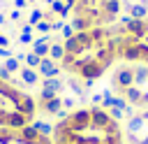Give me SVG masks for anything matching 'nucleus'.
Here are the masks:
<instances>
[{"instance_id":"6e6552de","label":"nucleus","mask_w":148,"mask_h":144,"mask_svg":"<svg viewBox=\"0 0 148 144\" xmlns=\"http://www.w3.org/2000/svg\"><path fill=\"white\" fill-rule=\"evenodd\" d=\"M123 9H125L132 19H148V5H143V2H136V5L125 2V5H123Z\"/></svg>"},{"instance_id":"ddd939ff","label":"nucleus","mask_w":148,"mask_h":144,"mask_svg":"<svg viewBox=\"0 0 148 144\" xmlns=\"http://www.w3.org/2000/svg\"><path fill=\"white\" fill-rule=\"evenodd\" d=\"M39 21H44V12H39V9H35V12L30 14V26H37Z\"/></svg>"},{"instance_id":"f257e3e1","label":"nucleus","mask_w":148,"mask_h":144,"mask_svg":"<svg viewBox=\"0 0 148 144\" xmlns=\"http://www.w3.org/2000/svg\"><path fill=\"white\" fill-rule=\"evenodd\" d=\"M62 49L65 56L60 60V70H65L72 79H81L86 88L102 79L118 58L109 26L79 30L62 42Z\"/></svg>"},{"instance_id":"7ed1b4c3","label":"nucleus","mask_w":148,"mask_h":144,"mask_svg":"<svg viewBox=\"0 0 148 144\" xmlns=\"http://www.w3.org/2000/svg\"><path fill=\"white\" fill-rule=\"evenodd\" d=\"M37 121V100L0 65V128H25Z\"/></svg>"},{"instance_id":"1a4fd4ad","label":"nucleus","mask_w":148,"mask_h":144,"mask_svg":"<svg viewBox=\"0 0 148 144\" xmlns=\"http://www.w3.org/2000/svg\"><path fill=\"white\" fill-rule=\"evenodd\" d=\"M18 77H21V81H23V84H28V86H35V84L39 81V72H35L32 67H21Z\"/></svg>"},{"instance_id":"39448f33","label":"nucleus","mask_w":148,"mask_h":144,"mask_svg":"<svg viewBox=\"0 0 148 144\" xmlns=\"http://www.w3.org/2000/svg\"><path fill=\"white\" fill-rule=\"evenodd\" d=\"M51 128L42 121L25 128H0V144H53Z\"/></svg>"},{"instance_id":"a211bd4d","label":"nucleus","mask_w":148,"mask_h":144,"mask_svg":"<svg viewBox=\"0 0 148 144\" xmlns=\"http://www.w3.org/2000/svg\"><path fill=\"white\" fill-rule=\"evenodd\" d=\"M65 5H67V7H69V9H72V7H74V5H76V0H65Z\"/></svg>"},{"instance_id":"6ab92c4d","label":"nucleus","mask_w":148,"mask_h":144,"mask_svg":"<svg viewBox=\"0 0 148 144\" xmlns=\"http://www.w3.org/2000/svg\"><path fill=\"white\" fill-rule=\"evenodd\" d=\"M23 5H25V0H16V7H18V9H21Z\"/></svg>"},{"instance_id":"dca6fc26","label":"nucleus","mask_w":148,"mask_h":144,"mask_svg":"<svg viewBox=\"0 0 148 144\" xmlns=\"http://www.w3.org/2000/svg\"><path fill=\"white\" fill-rule=\"evenodd\" d=\"M9 56H12V53H9L5 46H0V58H9Z\"/></svg>"},{"instance_id":"2eb2a0df","label":"nucleus","mask_w":148,"mask_h":144,"mask_svg":"<svg viewBox=\"0 0 148 144\" xmlns=\"http://www.w3.org/2000/svg\"><path fill=\"white\" fill-rule=\"evenodd\" d=\"M62 35H65V39H67V37H72V35H74V28L65 23V26H62Z\"/></svg>"},{"instance_id":"4468645a","label":"nucleus","mask_w":148,"mask_h":144,"mask_svg":"<svg viewBox=\"0 0 148 144\" xmlns=\"http://www.w3.org/2000/svg\"><path fill=\"white\" fill-rule=\"evenodd\" d=\"M51 26H53V23H49V21H39V23H37V30H39V33H49Z\"/></svg>"},{"instance_id":"f3484780","label":"nucleus","mask_w":148,"mask_h":144,"mask_svg":"<svg viewBox=\"0 0 148 144\" xmlns=\"http://www.w3.org/2000/svg\"><path fill=\"white\" fill-rule=\"evenodd\" d=\"M9 44V39H7V35H0V46H7Z\"/></svg>"},{"instance_id":"f8f14e48","label":"nucleus","mask_w":148,"mask_h":144,"mask_svg":"<svg viewBox=\"0 0 148 144\" xmlns=\"http://www.w3.org/2000/svg\"><path fill=\"white\" fill-rule=\"evenodd\" d=\"M5 67H7L9 72H16V70H18V58H16V56H9V58L5 60Z\"/></svg>"},{"instance_id":"423d86ee","label":"nucleus","mask_w":148,"mask_h":144,"mask_svg":"<svg viewBox=\"0 0 148 144\" xmlns=\"http://www.w3.org/2000/svg\"><path fill=\"white\" fill-rule=\"evenodd\" d=\"M125 144H148V111H132L125 116Z\"/></svg>"},{"instance_id":"20e7f679","label":"nucleus","mask_w":148,"mask_h":144,"mask_svg":"<svg viewBox=\"0 0 148 144\" xmlns=\"http://www.w3.org/2000/svg\"><path fill=\"white\" fill-rule=\"evenodd\" d=\"M109 33L120 60L148 65V19H132L125 14L116 26H109Z\"/></svg>"},{"instance_id":"9d476101","label":"nucleus","mask_w":148,"mask_h":144,"mask_svg":"<svg viewBox=\"0 0 148 144\" xmlns=\"http://www.w3.org/2000/svg\"><path fill=\"white\" fill-rule=\"evenodd\" d=\"M62 56H65L62 42H56V44H51V49H49V58H51V60H56V63H60V60H62Z\"/></svg>"},{"instance_id":"0eeeda50","label":"nucleus","mask_w":148,"mask_h":144,"mask_svg":"<svg viewBox=\"0 0 148 144\" xmlns=\"http://www.w3.org/2000/svg\"><path fill=\"white\" fill-rule=\"evenodd\" d=\"M37 72L44 77V79H51V77H58L60 74V63H56V60H51L49 56L46 58H42V63H39V67H37Z\"/></svg>"},{"instance_id":"f03ea898","label":"nucleus","mask_w":148,"mask_h":144,"mask_svg":"<svg viewBox=\"0 0 148 144\" xmlns=\"http://www.w3.org/2000/svg\"><path fill=\"white\" fill-rule=\"evenodd\" d=\"M53 144H125L123 123L102 105L76 107L51 128Z\"/></svg>"},{"instance_id":"9b49d317","label":"nucleus","mask_w":148,"mask_h":144,"mask_svg":"<svg viewBox=\"0 0 148 144\" xmlns=\"http://www.w3.org/2000/svg\"><path fill=\"white\" fill-rule=\"evenodd\" d=\"M23 60H25V67H32V70H35V67H39V63H42V58H39L37 53H32V51H30V53H25V58H23Z\"/></svg>"}]
</instances>
